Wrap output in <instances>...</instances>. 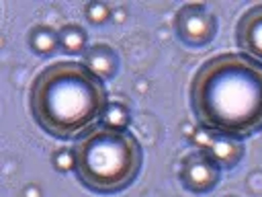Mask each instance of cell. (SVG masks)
<instances>
[{
  "instance_id": "cell-1",
  "label": "cell",
  "mask_w": 262,
  "mask_h": 197,
  "mask_svg": "<svg viewBox=\"0 0 262 197\" xmlns=\"http://www.w3.org/2000/svg\"><path fill=\"white\" fill-rule=\"evenodd\" d=\"M190 109L211 135L244 140L262 131V64L246 53L203 62L190 82Z\"/></svg>"
},
{
  "instance_id": "cell-2",
  "label": "cell",
  "mask_w": 262,
  "mask_h": 197,
  "mask_svg": "<svg viewBox=\"0 0 262 197\" xmlns=\"http://www.w3.org/2000/svg\"><path fill=\"white\" fill-rule=\"evenodd\" d=\"M29 107L43 131L57 140H74L98 127L108 96L102 80L84 62H55L35 76Z\"/></svg>"
},
{
  "instance_id": "cell-3",
  "label": "cell",
  "mask_w": 262,
  "mask_h": 197,
  "mask_svg": "<svg viewBox=\"0 0 262 197\" xmlns=\"http://www.w3.org/2000/svg\"><path fill=\"white\" fill-rule=\"evenodd\" d=\"M72 154L78 181L100 195L127 189L143 164V150L137 137L127 129L106 123L82 135L74 144Z\"/></svg>"
},
{
  "instance_id": "cell-4",
  "label": "cell",
  "mask_w": 262,
  "mask_h": 197,
  "mask_svg": "<svg viewBox=\"0 0 262 197\" xmlns=\"http://www.w3.org/2000/svg\"><path fill=\"white\" fill-rule=\"evenodd\" d=\"M176 35L188 47H203L215 37L217 21L205 4H184L176 12Z\"/></svg>"
},
{
  "instance_id": "cell-5",
  "label": "cell",
  "mask_w": 262,
  "mask_h": 197,
  "mask_svg": "<svg viewBox=\"0 0 262 197\" xmlns=\"http://www.w3.org/2000/svg\"><path fill=\"white\" fill-rule=\"evenodd\" d=\"M219 179V170L217 164L209 158V154L203 150L199 154H192L184 160L182 172H180V181L184 183V187H188L194 193H207L217 185Z\"/></svg>"
},
{
  "instance_id": "cell-6",
  "label": "cell",
  "mask_w": 262,
  "mask_h": 197,
  "mask_svg": "<svg viewBox=\"0 0 262 197\" xmlns=\"http://www.w3.org/2000/svg\"><path fill=\"white\" fill-rule=\"evenodd\" d=\"M235 41L246 55L262 64V4H254L239 16Z\"/></svg>"
},
{
  "instance_id": "cell-7",
  "label": "cell",
  "mask_w": 262,
  "mask_h": 197,
  "mask_svg": "<svg viewBox=\"0 0 262 197\" xmlns=\"http://www.w3.org/2000/svg\"><path fill=\"white\" fill-rule=\"evenodd\" d=\"M203 150L209 154V158L217 164V166H235L244 154L242 144L237 140H229V137H219V135H211L205 144Z\"/></svg>"
},
{
  "instance_id": "cell-8",
  "label": "cell",
  "mask_w": 262,
  "mask_h": 197,
  "mask_svg": "<svg viewBox=\"0 0 262 197\" xmlns=\"http://www.w3.org/2000/svg\"><path fill=\"white\" fill-rule=\"evenodd\" d=\"M84 66L100 80H108L117 72V55L108 45H94L84 51Z\"/></svg>"
},
{
  "instance_id": "cell-9",
  "label": "cell",
  "mask_w": 262,
  "mask_h": 197,
  "mask_svg": "<svg viewBox=\"0 0 262 197\" xmlns=\"http://www.w3.org/2000/svg\"><path fill=\"white\" fill-rule=\"evenodd\" d=\"M57 43H59V39L55 37V33L45 27H39L31 33V45L37 53H51V51H55Z\"/></svg>"
},
{
  "instance_id": "cell-10",
  "label": "cell",
  "mask_w": 262,
  "mask_h": 197,
  "mask_svg": "<svg viewBox=\"0 0 262 197\" xmlns=\"http://www.w3.org/2000/svg\"><path fill=\"white\" fill-rule=\"evenodd\" d=\"M59 43L66 51L70 53H78V51H86L84 45H86V37H84V31L78 29V27H66L61 33H59Z\"/></svg>"
},
{
  "instance_id": "cell-11",
  "label": "cell",
  "mask_w": 262,
  "mask_h": 197,
  "mask_svg": "<svg viewBox=\"0 0 262 197\" xmlns=\"http://www.w3.org/2000/svg\"><path fill=\"white\" fill-rule=\"evenodd\" d=\"M86 14H88V18L92 23H102L108 16V8L104 4H100V2H92V4L86 6Z\"/></svg>"
},
{
  "instance_id": "cell-12",
  "label": "cell",
  "mask_w": 262,
  "mask_h": 197,
  "mask_svg": "<svg viewBox=\"0 0 262 197\" xmlns=\"http://www.w3.org/2000/svg\"><path fill=\"white\" fill-rule=\"evenodd\" d=\"M55 164H57V168H68V166H74V154H72V152H70V154L61 152V154L55 158Z\"/></svg>"
}]
</instances>
